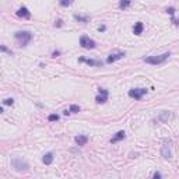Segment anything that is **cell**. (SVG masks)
I'll list each match as a JSON object with an SVG mask.
<instances>
[{"label":"cell","mask_w":179,"mask_h":179,"mask_svg":"<svg viewBox=\"0 0 179 179\" xmlns=\"http://www.w3.org/2000/svg\"><path fill=\"white\" fill-rule=\"evenodd\" d=\"M172 22H174V24H176V25H178V24H179V20H175V18H172Z\"/></svg>","instance_id":"27"},{"label":"cell","mask_w":179,"mask_h":179,"mask_svg":"<svg viewBox=\"0 0 179 179\" xmlns=\"http://www.w3.org/2000/svg\"><path fill=\"white\" fill-rule=\"evenodd\" d=\"M172 118V113L171 112H161L160 115H158V122H161V123H168V121Z\"/></svg>","instance_id":"9"},{"label":"cell","mask_w":179,"mask_h":179,"mask_svg":"<svg viewBox=\"0 0 179 179\" xmlns=\"http://www.w3.org/2000/svg\"><path fill=\"white\" fill-rule=\"evenodd\" d=\"M167 13H169L171 16H174V14H175V9H174V7H168V9H167Z\"/></svg>","instance_id":"22"},{"label":"cell","mask_w":179,"mask_h":179,"mask_svg":"<svg viewBox=\"0 0 179 179\" xmlns=\"http://www.w3.org/2000/svg\"><path fill=\"white\" fill-rule=\"evenodd\" d=\"M71 3H73V0H59V4L62 7H69Z\"/></svg>","instance_id":"18"},{"label":"cell","mask_w":179,"mask_h":179,"mask_svg":"<svg viewBox=\"0 0 179 179\" xmlns=\"http://www.w3.org/2000/svg\"><path fill=\"white\" fill-rule=\"evenodd\" d=\"M62 24H63V21H62V20H58L55 25H56V27H62Z\"/></svg>","instance_id":"24"},{"label":"cell","mask_w":179,"mask_h":179,"mask_svg":"<svg viewBox=\"0 0 179 179\" xmlns=\"http://www.w3.org/2000/svg\"><path fill=\"white\" fill-rule=\"evenodd\" d=\"M143 30H144V25H143V22H136L134 24V27H133V32H134V35H140L143 32Z\"/></svg>","instance_id":"13"},{"label":"cell","mask_w":179,"mask_h":179,"mask_svg":"<svg viewBox=\"0 0 179 179\" xmlns=\"http://www.w3.org/2000/svg\"><path fill=\"white\" fill-rule=\"evenodd\" d=\"M17 16L22 17V18H30L31 17V13L28 11L27 7H21V9H18V11H17Z\"/></svg>","instance_id":"12"},{"label":"cell","mask_w":179,"mask_h":179,"mask_svg":"<svg viewBox=\"0 0 179 179\" xmlns=\"http://www.w3.org/2000/svg\"><path fill=\"white\" fill-rule=\"evenodd\" d=\"M79 62H81V63H87L88 66H102V62H101V60H94V59L80 58Z\"/></svg>","instance_id":"8"},{"label":"cell","mask_w":179,"mask_h":179,"mask_svg":"<svg viewBox=\"0 0 179 179\" xmlns=\"http://www.w3.org/2000/svg\"><path fill=\"white\" fill-rule=\"evenodd\" d=\"M48 121L49 122H55V121H59V115H49V118H48Z\"/></svg>","instance_id":"20"},{"label":"cell","mask_w":179,"mask_h":179,"mask_svg":"<svg viewBox=\"0 0 179 179\" xmlns=\"http://www.w3.org/2000/svg\"><path fill=\"white\" fill-rule=\"evenodd\" d=\"M154 178H161V174H160V172H155V174H154Z\"/></svg>","instance_id":"26"},{"label":"cell","mask_w":179,"mask_h":179,"mask_svg":"<svg viewBox=\"0 0 179 179\" xmlns=\"http://www.w3.org/2000/svg\"><path fill=\"white\" fill-rule=\"evenodd\" d=\"M74 20H77V21H80V22H88L90 16H79V14H74Z\"/></svg>","instance_id":"16"},{"label":"cell","mask_w":179,"mask_h":179,"mask_svg":"<svg viewBox=\"0 0 179 179\" xmlns=\"http://www.w3.org/2000/svg\"><path fill=\"white\" fill-rule=\"evenodd\" d=\"M42 161H43V164H45V165H51V164L53 162V154L52 153L45 154V155H43V158H42Z\"/></svg>","instance_id":"15"},{"label":"cell","mask_w":179,"mask_h":179,"mask_svg":"<svg viewBox=\"0 0 179 179\" xmlns=\"http://www.w3.org/2000/svg\"><path fill=\"white\" fill-rule=\"evenodd\" d=\"M74 140H76V143H77L79 146H84L85 143L88 141V137L83 136V134H80V136H76V139H74Z\"/></svg>","instance_id":"14"},{"label":"cell","mask_w":179,"mask_h":179,"mask_svg":"<svg viewBox=\"0 0 179 179\" xmlns=\"http://www.w3.org/2000/svg\"><path fill=\"white\" fill-rule=\"evenodd\" d=\"M0 49H1V52H9L10 55H13V52H11V51H9V49H7L4 45H1V46H0Z\"/></svg>","instance_id":"23"},{"label":"cell","mask_w":179,"mask_h":179,"mask_svg":"<svg viewBox=\"0 0 179 179\" xmlns=\"http://www.w3.org/2000/svg\"><path fill=\"white\" fill-rule=\"evenodd\" d=\"M3 104H4V105H13V104H14V100H13V98H6V100L3 101Z\"/></svg>","instance_id":"21"},{"label":"cell","mask_w":179,"mask_h":179,"mask_svg":"<svg viewBox=\"0 0 179 179\" xmlns=\"http://www.w3.org/2000/svg\"><path fill=\"white\" fill-rule=\"evenodd\" d=\"M63 113H64V115H66V116H67V115H70V113H71V112H70V109H69V111H64Z\"/></svg>","instance_id":"28"},{"label":"cell","mask_w":179,"mask_h":179,"mask_svg":"<svg viewBox=\"0 0 179 179\" xmlns=\"http://www.w3.org/2000/svg\"><path fill=\"white\" fill-rule=\"evenodd\" d=\"M52 56H53V58H58V56H59V52H58V51H56V52H53Z\"/></svg>","instance_id":"25"},{"label":"cell","mask_w":179,"mask_h":179,"mask_svg":"<svg viewBox=\"0 0 179 179\" xmlns=\"http://www.w3.org/2000/svg\"><path fill=\"white\" fill-rule=\"evenodd\" d=\"M11 165H13L14 169L18 171V172L27 171V169L30 168V167H28V164H27L24 160H21V158H13V160H11Z\"/></svg>","instance_id":"3"},{"label":"cell","mask_w":179,"mask_h":179,"mask_svg":"<svg viewBox=\"0 0 179 179\" xmlns=\"http://www.w3.org/2000/svg\"><path fill=\"white\" fill-rule=\"evenodd\" d=\"M125 137H126V133L123 132V130H119V132L116 133L115 136H113V137H112V139H111V143H112V144H113V143L121 141V140H123Z\"/></svg>","instance_id":"11"},{"label":"cell","mask_w":179,"mask_h":179,"mask_svg":"<svg viewBox=\"0 0 179 179\" xmlns=\"http://www.w3.org/2000/svg\"><path fill=\"white\" fill-rule=\"evenodd\" d=\"M122 58H125V52H113L108 56L106 63H113V62H116V60H119Z\"/></svg>","instance_id":"7"},{"label":"cell","mask_w":179,"mask_h":179,"mask_svg":"<svg viewBox=\"0 0 179 179\" xmlns=\"http://www.w3.org/2000/svg\"><path fill=\"white\" fill-rule=\"evenodd\" d=\"M70 112L71 113H77V112H80V106L79 105H76V104H73V105H70Z\"/></svg>","instance_id":"19"},{"label":"cell","mask_w":179,"mask_h":179,"mask_svg":"<svg viewBox=\"0 0 179 179\" xmlns=\"http://www.w3.org/2000/svg\"><path fill=\"white\" fill-rule=\"evenodd\" d=\"M98 92H100V94L97 95V98H95L97 104H105L106 101H108V95H109L108 90H105V88H100V90H98Z\"/></svg>","instance_id":"6"},{"label":"cell","mask_w":179,"mask_h":179,"mask_svg":"<svg viewBox=\"0 0 179 179\" xmlns=\"http://www.w3.org/2000/svg\"><path fill=\"white\" fill-rule=\"evenodd\" d=\"M98 30H100V31H105V25H102V27H100V28H98Z\"/></svg>","instance_id":"29"},{"label":"cell","mask_w":179,"mask_h":179,"mask_svg":"<svg viewBox=\"0 0 179 179\" xmlns=\"http://www.w3.org/2000/svg\"><path fill=\"white\" fill-rule=\"evenodd\" d=\"M14 38L20 42V46H27L28 42L32 39V34L30 31H18L14 34Z\"/></svg>","instance_id":"2"},{"label":"cell","mask_w":179,"mask_h":179,"mask_svg":"<svg viewBox=\"0 0 179 179\" xmlns=\"http://www.w3.org/2000/svg\"><path fill=\"white\" fill-rule=\"evenodd\" d=\"M161 155H162L165 160H169V158H171V148H169V146L167 143L161 147Z\"/></svg>","instance_id":"10"},{"label":"cell","mask_w":179,"mask_h":179,"mask_svg":"<svg viewBox=\"0 0 179 179\" xmlns=\"http://www.w3.org/2000/svg\"><path fill=\"white\" fill-rule=\"evenodd\" d=\"M146 92H147V90L146 88H133L129 91V97L130 98H134V100H141L143 95H146Z\"/></svg>","instance_id":"4"},{"label":"cell","mask_w":179,"mask_h":179,"mask_svg":"<svg viewBox=\"0 0 179 179\" xmlns=\"http://www.w3.org/2000/svg\"><path fill=\"white\" fill-rule=\"evenodd\" d=\"M130 3H132L130 0H121V1H119V7L125 10V9H127V7L130 6Z\"/></svg>","instance_id":"17"},{"label":"cell","mask_w":179,"mask_h":179,"mask_svg":"<svg viewBox=\"0 0 179 179\" xmlns=\"http://www.w3.org/2000/svg\"><path fill=\"white\" fill-rule=\"evenodd\" d=\"M171 56V53L169 52H165V53H162V55H158V56H147V58H144L143 60L146 62V63H150V64H161V63H164L167 59Z\"/></svg>","instance_id":"1"},{"label":"cell","mask_w":179,"mask_h":179,"mask_svg":"<svg viewBox=\"0 0 179 179\" xmlns=\"http://www.w3.org/2000/svg\"><path fill=\"white\" fill-rule=\"evenodd\" d=\"M80 45L83 48H85V49H94L95 48V42L90 37H87V35H83V37L80 38Z\"/></svg>","instance_id":"5"}]
</instances>
